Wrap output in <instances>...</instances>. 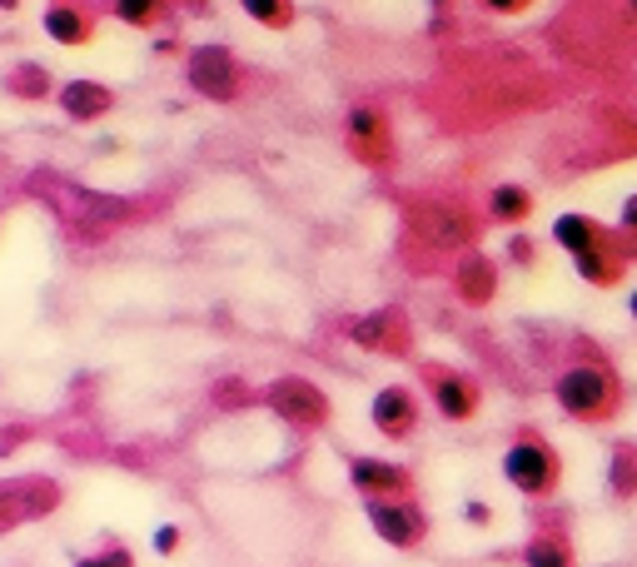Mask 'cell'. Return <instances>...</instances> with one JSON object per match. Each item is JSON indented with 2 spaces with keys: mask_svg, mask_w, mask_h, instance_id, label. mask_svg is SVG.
<instances>
[{
  "mask_svg": "<svg viewBox=\"0 0 637 567\" xmlns=\"http://www.w3.org/2000/svg\"><path fill=\"white\" fill-rule=\"evenodd\" d=\"M553 398H558V408L568 418H578V423H603L617 408V378H613V368H603V364H572L558 374Z\"/></svg>",
  "mask_w": 637,
  "mask_h": 567,
  "instance_id": "6da1fadb",
  "label": "cell"
},
{
  "mask_svg": "<svg viewBox=\"0 0 637 567\" xmlns=\"http://www.w3.org/2000/svg\"><path fill=\"white\" fill-rule=\"evenodd\" d=\"M503 478L519 492H528V498H548L562 478V463L538 433H519L503 453Z\"/></svg>",
  "mask_w": 637,
  "mask_h": 567,
  "instance_id": "7a4b0ae2",
  "label": "cell"
},
{
  "mask_svg": "<svg viewBox=\"0 0 637 567\" xmlns=\"http://www.w3.org/2000/svg\"><path fill=\"white\" fill-rule=\"evenodd\" d=\"M264 404H270L274 413L289 423V429H325V423H329V398H325V388L309 384V378H299V374L274 378V384L264 388Z\"/></svg>",
  "mask_w": 637,
  "mask_h": 567,
  "instance_id": "3957f363",
  "label": "cell"
},
{
  "mask_svg": "<svg viewBox=\"0 0 637 567\" xmlns=\"http://www.w3.org/2000/svg\"><path fill=\"white\" fill-rule=\"evenodd\" d=\"M364 513H368V528L389 547H419L429 537V518L413 498H364Z\"/></svg>",
  "mask_w": 637,
  "mask_h": 567,
  "instance_id": "277c9868",
  "label": "cell"
},
{
  "mask_svg": "<svg viewBox=\"0 0 637 567\" xmlns=\"http://www.w3.org/2000/svg\"><path fill=\"white\" fill-rule=\"evenodd\" d=\"M60 508V483L50 478H5L0 483V533L31 523V518H50Z\"/></svg>",
  "mask_w": 637,
  "mask_h": 567,
  "instance_id": "5b68a950",
  "label": "cell"
},
{
  "mask_svg": "<svg viewBox=\"0 0 637 567\" xmlns=\"http://www.w3.org/2000/svg\"><path fill=\"white\" fill-rule=\"evenodd\" d=\"M349 483L359 488V498H409L413 492V473L403 463L389 458H349Z\"/></svg>",
  "mask_w": 637,
  "mask_h": 567,
  "instance_id": "8992f818",
  "label": "cell"
},
{
  "mask_svg": "<svg viewBox=\"0 0 637 567\" xmlns=\"http://www.w3.org/2000/svg\"><path fill=\"white\" fill-rule=\"evenodd\" d=\"M190 80H195V90L209 100H235V90H239L235 55H229L225 45H200V50L190 55Z\"/></svg>",
  "mask_w": 637,
  "mask_h": 567,
  "instance_id": "52a82bcc",
  "label": "cell"
},
{
  "mask_svg": "<svg viewBox=\"0 0 637 567\" xmlns=\"http://www.w3.org/2000/svg\"><path fill=\"white\" fill-rule=\"evenodd\" d=\"M368 418H374V429L384 433V439H413V429H419V398H413L409 388L389 384L374 394Z\"/></svg>",
  "mask_w": 637,
  "mask_h": 567,
  "instance_id": "ba28073f",
  "label": "cell"
},
{
  "mask_svg": "<svg viewBox=\"0 0 637 567\" xmlns=\"http://www.w3.org/2000/svg\"><path fill=\"white\" fill-rule=\"evenodd\" d=\"M429 394L448 423H468L478 413V388L454 368H429Z\"/></svg>",
  "mask_w": 637,
  "mask_h": 567,
  "instance_id": "9c48e42d",
  "label": "cell"
},
{
  "mask_svg": "<svg viewBox=\"0 0 637 567\" xmlns=\"http://www.w3.org/2000/svg\"><path fill=\"white\" fill-rule=\"evenodd\" d=\"M413 229H419L429 245H464L468 239V215L454 209V204H423L413 215Z\"/></svg>",
  "mask_w": 637,
  "mask_h": 567,
  "instance_id": "30bf717a",
  "label": "cell"
},
{
  "mask_svg": "<svg viewBox=\"0 0 637 567\" xmlns=\"http://www.w3.org/2000/svg\"><path fill=\"white\" fill-rule=\"evenodd\" d=\"M60 105H66L70 120H100L110 115V105H115V95H110L105 86H90V80H76V86L60 90Z\"/></svg>",
  "mask_w": 637,
  "mask_h": 567,
  "instance_id": "8fae6325",
  "label": "cell"
},
{
  "mask_svg": "<svg viewBox=\"0 0 637 567\" xmlns=\"http://www.w3.org/2000/svg\"><path fill=\"white\" fill-rule=\"evenodd\" d=\"M523 563L528 567H572V547L562 533H538L523 547Z\"/></svg>",
  "mask_w": 637,
  "mask_h": 567,
  "instance_id": "7c38bea8",
  "label": "cell"
},
{
  "mask_svg": "<svg viewBox=\"0 0 637 567\" xmlns=\"http://www.w3.org/2000/svg\"><path fill=\"white\" fill-rule=\"evenodd\" d=\"M394 319H399L394 309H378V314H368V319H359L349 333H354V343H364V349H394Z\"/></svg>",
  "mask_w": 637,
  "mask_h": 567,
  "instance_id": "4fadbf2b",
  "label": "cell"
},
{
  "mask_svg": "<svg viewBox=\"0 0 637 567\" xmlns=\"http://www.w3.org/2000/svg\"><path fill=\"white\" fill-rule=\"evenodd\" d=\"M553 235H558V245L572 249V254H583V249L598 245V225H593V219H583V215H562L558 225H553Z\"/></svg>",
  "mask_w": 637,
  "mask_h": 567,
  "instance_id": "5bb4252c",
  "label": "cell"
},
{
  "mask_svg": "<svg viewBox=\"0 0 637 567\" xmlns=\"http://www.w3.org/2000/svg\"><path fill=\"white\" fill-rule=\"evenodd\" d=\"M528 204H533L528 190H519V184H503V190H493V200H488V215L508 225V219H523V215H528Z\"/></svg>",
  "mask_w": 637,
  "mask_h": 567,
  "instance_id": "9a60e30c",
  "label": "cell"
},
{
  "mask_svg": "<svg viewBox=\"0 0 637 567\" xmlns=\"http://www.w3.org/2000/svg\"><path fill=\"white\" fill-rule=\"evenodd\" d=\"M349 129H354V139L359 145H368V150H374V160H378V150H384V115H378V110H354V115H349Z\"/></svg>",
  "mask_w": 637,
  "mask_h": 567,
  "instance_id": "2e32d148",
  "label": "cell"
},
{
  "mask_svg": "<svg viewBox=\"0 0 637 567\" xmlns=\"http://www.w3.org/2000/svg\"><path fill=\"white\" fill-rule=\"evenodd\" d=\"M45 31H50L60 45L86 41V21H80V11H50V15H45Z\"/></svg>",
  "mask_w": 637,
  "mask_h": 567,
  "instance_id": "e0dca14e",
  "label": "cell"
},
{
  "mask_svg": "<svg viewBox=\"0 0 637 567\" xmlns=\"http://www.w3.org/2000/svg\"><path fill=\"white\" fill-rule=\"evenodd\" d=\"M464 294L468 299H488L493 294V264L488 259H464Z\"/></svg>",
  "mask_w": 637,
  "mask_h": 567,
  "instance_id": "ac0fdd59",
  "label": "cell"
},
{
  "mask_svg": "<svg viewBox=\"0 0 637 567\" xmlns=\"http://www.w3.org/2000/svg\"><path fill=\"white\" fill-rule=\"evenodd\" d=\"M76 567H135V557H130V547H125V543H105L100 553L80 557Z\"/></svg>",
  "mask_w": 637,
  "mask_h": 567,
  "instance_id": "d6986e66",
  "label": "cell"
},
{
  "mask_svg": "<svg viewBox=\"0 0 637 567\" xmlns=\"http://www.w3.org/2000/svg\"><path fill=\"white\" fill-rule=\"evenodd\" d=\"M613 492H617V498L633 492V449H627V443L613 453Z\"/></svg>",
  "mask_w": 637,
  "mask_h": 567,
  "instance_id": "ffe728a7",
  "label": "cell"
},
{
  "mask_svg": "<svg viewBox=\"0 0 637 567\" xmlns=\"http://www.w3.org/2000/svg\"><path fill=\"white\" fill-rule=\"evenodd\" d=\"M244 11L254 15V21H264V25H284V21H289V5H284V0H244Z\"/></svg>",
  "mask_w": 637,
  "mask_h": 567,
  "instance_id": "44dd1931",
  "label": "cell"
},
{
  "mask_svg": "<svg viewBox=\"0 0 637 567\" xmlns=\"http://www.w3.org/2000/svg\"><path fill=\"white\" fill-rule=\"evenodd\" d=\"M11 90H15V95H25V100L45 95V70H35V65H21V70H15V80H11Z\"/></svg>",
  "mask_w": 637,
  "mask_h": 567,
  "instance_id": "7402d4cb",
  "label": "cell"
},
{
  "mask_svg": "<svg viewBox=\"0 0 637 567\" xmlns=\"http://www.w3.org/2000/svg\"><path fill=\"white\" fill-rule=\"evenodd\" d=\"M215 404H219V408H229V404L244 408V404H249V388H244V384H235V378H225V384L215 388Z\"/></svg>",
  "mask_w": 637,
  "mask_h": 567,
  "instance_id": "603a6c76",
  "label": "cell"
},
{
  "mask_svg": "<svg viewBox=\"0 0 637 567\" xmlns=\"http://www.w3.org/2000/svg\"><path fill=\"white\" fill-rule=\"evenodd\" d=\"M150 543H155V553H160V557H170L174 547H180V528H174V523H160Z\"/></svg>",
  "mask_w": 637,
  "mask_h": 567,
  "instance_id": "cb8c5ba5",
  "label": "cell"
},
{
  "mask_svg": "<svg viewBox=\"0 0 637 567\" xmlns=\"http://www.w3.org/2000/svg\"><path fill=\"white\" fill-rule=\"evenodd\" d=\"M150 11H155V0H120V21H130V25L150 21Z\"/></svg>",
  "mask_w": 637,
  "mask_h": 567,
  "instance_id": "d4e9b609",
  "label": "cell"
},
{
  "mask_svg": "<svg viewBox=\"0 0 637 567\" xmlns=\"http://www.w3.org/2000/svg\"><path fill=\"white\" fill-rule=\"evenodd\" d=\"M464 518H468V523H478V528H484L493 513H488V503H464Z\"/></svg>",
  "mask_w": 637,
  "mask_h": 567,
  "instance_id": "484cf974",
  "label": "cell"
},
{
  "mask_svg": "<svg viewBox=\"0 0 637 567\" xmlns=\"http://www.w3.org/2000/svg\"><path fill=\"white\" fill-rule=\"evenodd\" d=\"M493 11H513V5H523V0H488Z\"/></svg>",
  "mask_w": 637,
  "mask_h": 567,
  "instance_id": "4316f807",
  "label": "cell"
},
{
  "mask_svg": "<svg viewBox=\"0 0 637 567\" xmlns=\"http://www.w3.org/2000/svg\"><path fill=\"white\" fill-rule=\"evenodd\" d=\"M0 5H5V11H11V5H15V0H0Z\"/></svg>",
  "mask_w": 637,
  "mask_h": 567,
  "instance_id": "83f0119b",
  "label": "cell"
}]
</instances>
